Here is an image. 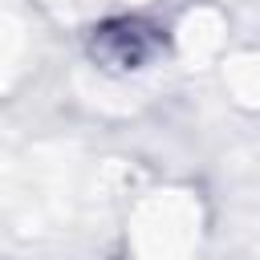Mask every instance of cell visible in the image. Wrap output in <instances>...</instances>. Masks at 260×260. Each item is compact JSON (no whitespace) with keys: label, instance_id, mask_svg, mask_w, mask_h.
<instances>
[{"label":"cell","instance_id":"obj_1","mask_svg":"<svg viewBox=\"0 0 260 260\" xmlns=\"http://www.w3.org/2000/svg\"><path fill=\"white\" fill-rule=\"evenodd\" d=\"M89 53L106 69H146L167 53V37L142 16H114L89 32Z\"/></svg>","mask_w":260,"mask_h":260}]
</instances>
